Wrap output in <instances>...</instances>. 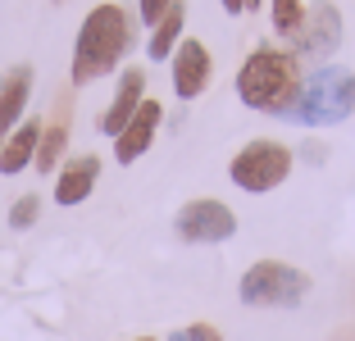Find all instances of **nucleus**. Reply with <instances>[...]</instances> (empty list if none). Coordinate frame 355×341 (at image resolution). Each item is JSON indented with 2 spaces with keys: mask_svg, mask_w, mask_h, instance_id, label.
Wrapping results in <instances>:
<instances>
[{
  "mask_svg": "<svg viewBox=\"0 0 355 341\" xmlns=\"http://www.w3.org/2000/svg\"><path fill=\"white\" fill-rule=\"evenodd\" d=\"M237 100L255 114H273V119H287L292 105L301 100L305 87V69L292 51L282 46H255L237 69Z\"/></svg>",
  "mask_w": 355,
  "mask_h": 341,
  "instance_id": "1",
  "label": "nucleus"
},
{
  "mask_svg": "<svg viewBox=\"0 0 355 341\" xmlns=\"http://www.w3.org/2000/svg\"><path fill=\"white\" fill-rule=\"evenodd\" d=\"M128 51H132V19H128V10L114 5V0L96 5L83 19L78 42H73V69H69L73 87H92L101 78H110L123 64Z\"/></svg>",
  "mask_w": 355,
  "mask_h": 341,
  "instance_id": "2",
  "label": "nucleus"
},
{
  "mask_svg": "<svg viewBox=\"0 0 355 341\" xmlns=\"http://www.w3.org/2000/svg\"><path fill=\"white\" fill-rule=\"evenodd\" d=\"M355 114V73L342 64H319L314 73H305L301 100L292 105L287 123L296 128H337Z\"/></svg>",
  "mask_w": 355,
  "mask_h": 341,
  "instance_id": "3",
  "label": "nucleus"
},
{
  "mask_svg": "<svg viewBox=\"0 0 355 341\" xmlns=\"http://www.w3.org/2000/svg\"><path fill=\"white\" fill-rule=\"evenodd\" d=\"M310 273L287 264V259H260L251 269L241 273L237 282V296L241 305H251V310H296L305 296H310Z\"/></svg>",
  "mask_w": 355,
  "mask_h": 341,
  "instance_id": "4",
  "label": "nucleus"
},
{
  "mask_svg": "<svg viewBox=\"0 0 355 341\" xmlns=\"http://www.w3.org/2000/svg\"><path fill=\"white\" fill-rule=\"evenodd\" d=\"M296 168V150L282 141H269V137H255V141H246L232 155L228 164V177L237 191H246V196H269V191H278L287 177H292Z\"/></svg>",
  "mask_w": 355,
  "mask_h": 341,
  "instance_id": "5",
  "label": "nucleus"
},
{
  "mask_svg": "<svg viewBox=\"0 0 355 341\" xmlns=\"http://www.w3.org/2000/svg\"><path fill=\"white\" fill-rule=\"evenodd\" d=\"M173 227L187 246H219V241L237 237V214H232L223 200L200 196V200H187V205L178 209Z\"/></svg>",
  "mask_w": 355,
  "mask_h": 341,
  "instance_id": "6",
  "label": "nucleus"
},
{
  "mask_svg": "<svg viewBox=\"0 0 355 341\" xmlns=\"http://www.w3.org/2000/svg\"><path fill=\"white\" fill-rule=\"evenodd\" d=\"M337 46H342V10H337L333 0L305 5V23H301V32H296V42H292V55L296 60L328 64L337 55Z\"/></svg>",
  "mask_w": 355,
  "mask_h": 341,
  "instance_id": "7",
  "label": "nucleus"
},
{
  "mask_svg": "<svg viewBox=\"0 0 355 341\" xmlns=\"http://www.w3.org/2000/svg\"><path fill=\"white\" fill-rule=\"evenodd\" d=\"M141 100H146V69H141V64H128V69L119 73L114 100L105 105V110H101V119H96V132L114 141V137L123 132L128 123H132V114L141 110Z\"/></svg>",
  "mask_w": 355,
  "mask_h": 341,
  "instance_id": "8",
  "label": "nucleus"
},
{
  "mask_svg": "<svg viewBox=\"0 0 355 341\" xmlns=\"http://www.w3.org/2000/svg\"><path fill=\"white\" fill-rule=\"evenodd\" d=\"M168 69H173V96L178 100L205 96L209 78H214V60H209L205 42H196V37H182V46H178L173 60H168Z\"/></svg>",
  "mask_w": 355,
  "mask_h": 341,
  "instance_id": "9",
  "label": "nucleus"
},
{
  "mask_svg": "<svg viewBox=\"0 0 355 341\" xmlns=\"http://www.w3.org/2000/svg\"><path fill=\"white\" fill-rule=\"evenodd\" d=\"M159 123H164V105L146 96V100H141V110L132 114V123L114 137V159H119V164H137V159L146 155L150 146H155Z\"/></svg>",
  "mask_w": 355,
  "mask_h": 341,
  "instance_id": "10",
  "label": "nucleus"
},
{
  "mask_svg": "<svg viewBox=\"0 0 355 341\" xmlns=\"http://www.w3.org/2000/svg\"><path fill=\"white\" fill-rule=\"evenodd\" d=\"M32 82L37 73L32 64H14L5 78H0V141L14 132V128L28 119V100H32Z\"/></svg>",
  "mask_w": 355,
  "mask_h": 341,
  "instance_id": "11",
  "label": "nucleus"
},
{
  "mask_svg": "<svg viewBox=\"0 0 355 341\" xmlns=\"http://www.w3.org/2000/svg\"><path fill=\"white\" fill-rule=\"evenodd\" d=\"M96 177H101V155H73V159H64L60 173H55V200H60L64 209L83 205V200L96 191Z\"/></svg>",
  "mask_w": 355,
  "mask_h": 341,
  "instance_id": "12",
  "label": "nucleus"
},
{
  "mask_svg": "<svg viewBox=\"0 0 355 341\" xmlns=\"http://www.w3.org/2000/svg\"><path fill=\"white\" fill-rule=\"evenodd\" d=\"M42 119H23L19 128H14L5 141H0V173L14 177L23 173V168H32V159H37V146H42Z\"/></svg>",
  "mask_w": 355,
  "mask_h": 341,
  "instance_id": "13",
  "label": "nucleus"
},
{
  "mask_svg": "<svg viewBox=\"0 0 355 341\" xmlns=\"http://www.w3.org/2000/svg\"><path fill=\"white\" fill-rule=\"evenodd\" d=\"M182 28H187V5L182 0H173V10L164 14V19L150 28V42H146V60H155V64H164V60H173V51L182 46Z\"/></svg>",
  "mask_w": 355,
  "mask_h": 341,
  "instance_id": "14",
  "label": "nucleus"
},
{
  "mask_svg": "<svg viewBox=\"0 0 355 341\" xmlns=\"http://www.w3.org/2000/svg\"><path fill=\"white\" fill-rule=\"evenodd\" d=\"M64 150H69V119H55V123L42 128V146H37V173H60Z\"/></svg>",
  "mask_w": 355,
  "mask_h": 341,
  "instance_id": "15",
  "label": "nucleus"
},
{
  "mask_svg": "<svg viewBox=\"0 0 355 341\" xmlns=\"http://www.w3.org/2000/svg\"><path fill=\"white\" fill-rule=\"evenodd\" d=\"M269 19H273V32L296 42V32L305 23V0H269Z\"/></svg>",
  "mask_w": 355,
  "mask_h": 341,
  "instance_id": "16",
  "label": "nucleus"
},
{
  "mask_svg": "<svg viewBox=\"0 0 355 341\" xmlns=\"http://www.w3.org/2000/svg\"><path fill=\"white\" fill-rule=\"evenodd\" d=\"M37 218H42V196H37V191H28V196H19L10 205V227L14 232H28Z\"/></svg>",
  "mask_w": 355,
  "mask_h": 341,
  "instance_id": "17",
  "label": "nucleus"
},
{
  "mask_svg": "<svg viewBox=\"0 0 355 341\" xmlns=\"http://www.w3.org/2000/svg\"><path fill=\"white\" fill-rule=\"evenodd\" d=\"M164 341H223V332L214 328V323H187V328L168 332Z\"/></svg>",
  "mask_w": 355,
  "mask_h": 341,
  "instance_id": "18",
  "label": "nucleus"
},
{
  "mask_svg": "<svg viewBox=\"0 0 355 341\" xmlns=\"http://www.w3.org/2000/svg\"><path fill=\"white\" fill-rule=\"evenodd\" d=\"M173 10V0H137V14H141V28H155L164 14Z\"/></svg>",
  "mask_w": 355,
  "mask_h": 341,
  "instance_id": "19",
  "label": "nucleus"
},
{
  "mask_svg": "<svg viewBox=\"0 0 355 341\" xmlns=\"http://www.w3.org/2000/svg\"><path fill=\"white\" fill-rule=\"evenodd\" d=\"M305 159H314V164H324V159H328V150H324V146H305Z\"/></svg>",
  "mask_w": 355,
  "mask_h": 341,
  "instance_id": "20",
  "label": "nucleus"
},
{
  "mask_svg": "<svg viewBox=\"0 0 355 341\" xmlns=\"http://www.w3.org/2000/svg\"><path fill=\"white\" fill-rule=\"evenodd\" d=\"M223 10L228 14H246V0H223Z\"/></svg>",
  "mask_w": 355,
  "mask_h": 341,
  "instance_id": "21",
  "label": "nucleus"
},
{
  "mask_svg": "<svg viewBox=\"0 0 355 341\" xmlns=\"http://www.w3.org/2000/svg\"><path fill=\"white\" fill-rule=\"evenodd\" d=\"M246 10H251V14H255V10H264V0H246Z\"/></svg>",
  "mask_w": 355,
  "mask_h": 341,
  "instance_id": "22",
  "label": "nucleus"
},
{
  "mask_svg": "<svg viewBox=\"0 0 355 341\" xmlns=\"http://www.w3.org/2000/svg\"><path fill=\"white\" fill-rule=\"evenodd\" d=\"M132 341H155V337H132Z\"/></svg>",
  "mask_w": 355,
  "mask_h": 341,
  "instance_id": "23",
  "label": "nucleus"
}]
</instances>
